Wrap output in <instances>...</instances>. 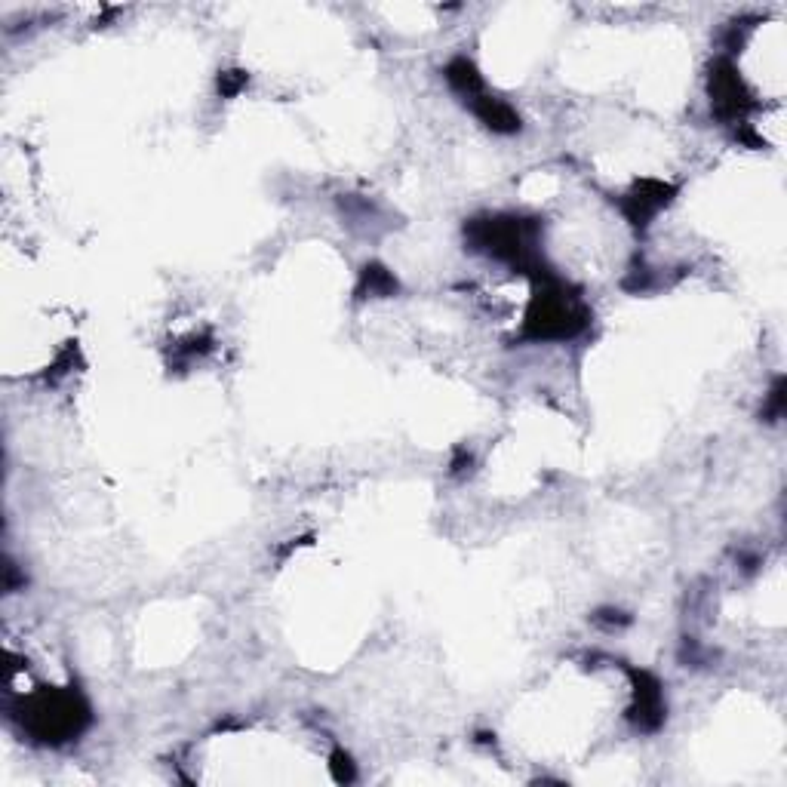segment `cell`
<instances>
[{
  "mask_svg": "<svg viewBox=\"0 0 787 787\" xmlns=\"http://www.w3.org/2000/svg\"><path fill=\"white\" fill-rule=\"evenodd\" d=\"M634 674V680H637V704H634V723H637V729H643V732H652V729H658L661 726V720H665V698H661V686H658V680L655 677H649V674H637V671H631Z\"/></svg>",
  "mask_w": 787,
  "mask_h": 787,
  "instance_id": "obj_1",
  "label": "cell"
},
{
  "mask_svg": "<svg viewBox=\"0 0 787 787\" xmlns=\"http://www.w3.org/2000/svg\"><path fill=\"white\" fill-rule=\"evenodd\" d=\"M665 203H668V188L658 185V182L655 185L649 182L640 191H634L631 197H625V203H621V206H625V213H628V219L634 225H646Z\"/></svg>",
  "mask_w": 787,
  "mask_h": 787,
  "instance_id": "obj_2",
  "label": "cell"
},
{
  "mask_svg": "<svg viewBox=\"0 0 787 787\" xmlns=\"http://www.w3.org/2000/svg\"><path fill=\"white\" fill-rule=\"evenodd\" d=\"M781 412H784V382L778 379V382H775V388H772V394H769V406H766V416H769V422L781 419Z\"/></svg>",
  "mask_w": 787,
  "mask_h": 787,
  "instance_id": "obj_3",
  "label": "cell"
}]
</instances>
